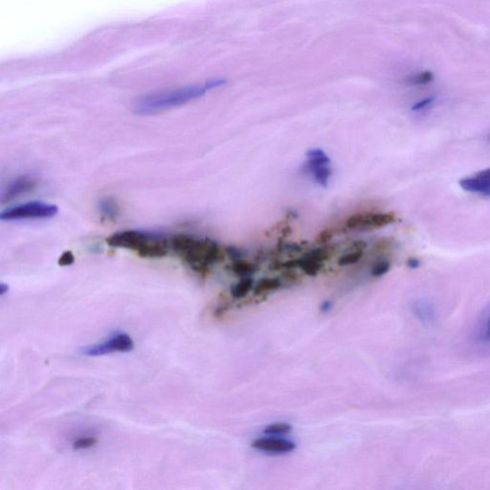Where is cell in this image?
Segmentation results:
<instances>
[{
  "label": "cell",
  "instance_id": "obj_1",
  "mask_svg": "<svg viewBox=\"0 0 490 490\" xmlns=\"http://www.w3.org/2000/svg\"><path fill=\"white\" fill-rule=\"evenodd\" d=\"M169 244L183 262L201 276L209 275L211 266L222 262L226 255L212 239H198L186 234L172 237Z\"/></svg>",
  "mask_w": 490,
  "mask_h": 490
},
{
  "label": "cell",
  "instance_id": "obj_2",
  "mask_svg": "<svg viewBox=\"0 0 490 490\" xmlns=\"http://www.w3.org/2000/svg\"><path fill=\"white\" fill-rule=\"evenodd\" d=\"M225 80H212L203 85L186 86L179 90L163 91L143 97L136 106V112L139 115H153L165 112L189 103L193 100L201 98L209 90L225 85Z\"/></svg>",
  "mask_w": 490,
  "mask_h": 490
},
{
  "label": "cell",
  "instance_id": "obj_3",
  "mask_svg": "<svg viewBox=\"0 0 490 490\" xmlns=\"http://www.w3.org/2000/svg\"><path fill=\"white\" fill-rule=\"evenodd\" d=\"M107 244L116 249L133 250L140 257L148 258L165 257L171 249V244L165 237L140 230L112 234L107 239Z\"/></svg>",
  "mask_w": 490,
  "mask_h": 490
},
{
  "label": "cell",
  "instance_id": "obj_4",
  "mask_svg": "<svg viewBox=\"0 0 490 490\" xmlns=\"http://www.w3.org/2000/svg\"><path fill=\"white\" fill-rule=\"evenodd\" d=\"M59 213L58 206L53 204L32 201L21 205L11 207L0 215L4 222H18V220L48 219L55 217Z\"/></svg>",
  "mask_w": 490,
  "mask_h": 490
},
{
  "label": "cell",
  "instance_id": "obj_5",
  "mask_svg": "<svg viewBox=\"0 0 490 490\" xmlns=\"http://www.w3.org/2000/svg\"><path fill=\"white\" fill-rule=\"evenodd\" d=\"M133 339L131 338V336L123 333V335L114 336L109 341L104 342L103 344L86 349L85 354L90 355V357H98V355L110 354L113 352H131L133 351Z\"/></svg>",
  "mask_w": 490,
  "mask_h": 490
},
{
  "label": "cell",
  "instance_id": "obj_6",
  "mask_svg": "<svg viewBox=\"0 0 490 490\" xmlns=\"http://www.w3.org/2000/svg\"><path fill=\"white\" fill-rule=\"evenodd\" d=\"M459 184L465 192L490 196V168L460 179Z\"/></svg>",
  "mask_w": 490,
  "mask_h": 490
},
{
  "label": "cell",
  "instance_id": "obj_7",
  "mask_svg": "<svg viewBox=\"0 0 490 490\" xmlns=\"http://www.w3.org/2000/svg\"><path fill=\"white\" fill-rule=\"evenodd\" d=\"M37 187V180L30 176H23L13 180L2 195V203H7L15 198L30 193Z\"/></svg>",
  "mask_w": 490,
  "mask_h": 490
},
{
  "label": "cell",
  "instance_id": "obj_8",
  "mask_svg": "<svg viewBox=\"0 0 490 490\" xmlns=\"http://www.w3.org/2000/svg\"><path fill=\"white\" fill-rule=\"evenodd\" d=\"M252 448L258 450L273 452V453H288L295 449V444L289 441L280 438H258L253 441Z\"/></svg>",
  "mask_w": 490,
  "mask_h": 490
},
{
  "label": "cell",
  "instance_id": "obj_9",
  "mask_svg": "<svg viewBox=\"0 0 490 490\" xmlns=\"http://www.w3.org/2000/svg\"><path fill=\"white\" fill-rule=\"evenodd\" d=\"M306 157H308V160L304 165V171L309 172V174H312V172L319 167L330 165V158L321 149L309 150L306 153Z\"/></svg>",
  "mask_w": 490,
  "mask_h": 490
},
{
  "label": "cell",
  "instance_id": "obj_10",
  "mask_svg": "<svg viewBox=\"0 0 490 490\" xmlns=\"http://www.w3.org/2000/svg\"><path fill=\"white\" fill-rule=\"evenodd\" d=\"M414 314L424 324L430 325L435 320L434 306L427 300H419L414 305Z\"/></svg>",
  "mask_w": 490,
  "mask_h": 490
},
{
  "label": "cell",
  "instance_id": "obj_11",
  "mask_svg": "<svg viewBox=\"0 0 490 490\" xmlns=\"http://www.w3.org/2000/svg\"><path fill=\"white\" fill-rule=\"evenodd\" d=\"M397 220L394 213H383V212H371L369 215L367 226L366 230L370 229H378L385 227V226L392 225Z\"/></svg>",
  "mask_w": 490,
  "mask_h": 490
},
{
  "label": "cell",
  "instance_id": "obj_12",
  "mask_svg": "<svg viewBox=\"0 0 490 490\" xmlns=\"http://www.w3.org/2000/svg\"><path fill=\"white\" fill-rule=\"evenodd\" d=\"M99 210L104 219L115 220L119 217L120 208L112 198H104L99 203Z\"/></svg>",
  "mask_w": 490,
  "mask_h": 490
},
{
  "label": "cell",
  "instance_id": "obj_13",
  "mask_svg": "<svg viewBox=\"0 0 490 490\" xmlns=\"http://www.w3.org/2000/svg\"><path fill=\"white\" fill-rule=\"evenodd\" d=\"M282 281L277 278H265L261 280L256 285L254 288V294L256 296H263L278 290L282 287Z\"/></svg>",
  "mask_w": 490,
  "mask_h": 490
},
{
  "label": "cell",
  "instance_id": "obj_14",
  "mask_svg": "<svg viewBox=\"0 0 490 490\" xmlns=\"http://www.w3.org/2000/svg\"><path fill=\"white\" fill-rule=\"evenodd\" d=\"M231 271L238 276H249L257 270V266L254 263L247 262V261L239 260L233 261L230 265Z\"/></svg>",
  "mask_w": 490,
  "mask_h": 490
},
{
  "label": "cell",
  "instance_id": "obj_15",
  "mask_svg": "<svg viewBox=\"0 0 490 490\" xmlns=\"http://www.w3.org/2000/svg\"><path fill=\"white\" fill-rule=\"evenodd\" d=\"M299 268L309 276H315L323 268V263L312 260V258L303 257L300 258Z\"/></svg>",
  "mask_w": 490,
  "mask_h": 490
},
{
  "label": "cell",
  "instance_id": "obj_16",
  "mask_svg": "<svg viewBox=\"0 0 490 490\" xmlns=\"http://www.w3.org/2000/svg\"><path fill=\"white\" fill-rule=\"evenodd\" d=\"M253 287V280L250 278H244L241 280L233 287L232 290H231V294L235 299L244 298L245 296L249 294L250 289Z\"/></svg>",
  "mask_w": 490,
  "mask_h": 490
},
{
  "label": "cell",
  "instance_id": "obj_17",
  "mask_svg": "<svg viewBox=\"0 0 490 490\" xmlns=\"http://www.w3.org/2000/svg\"><path fill=\"white\" fill-rule=\"evenodd\" d=\"M331 174H333V171H331L330 165L319 167L312 172L315 181L322 187H327Z\"/></svg>",
  "mask_w": 490,
  "mask_h": 490
},
{
  "label": "cell",
  "instance_id": "obj_18",
  "mask_svg": "<svg viewBox=\"0 0 490 490\" xmlns=\"http://www.w3.org/2000/svg\"><path fill=\"white\" fill-rule=\"evenodd\" d=\"M333 252H335V249H331L330 247H322V249L311 250V251L306 253L305 257L323 263V262L330 258Z\"/></svg>",
  "mask_w": 490,
  "mask_h": 490
},
{
  "label": "cell",
  "instance_id": "obj_19",
  "mask_svg": "<svg viewBox=\"0 0 490 490\" xmlns=\"http://www.w3.org/2000/svg\"><path fill=\"white\" fill-rule=\"evenodd\" d=\"M390 268H391V263L389 261L381 258L374 263L373 268H371V275L378 278V277L385 275L390 270Z\"/></svg>",
  "mask_w": 490,
  "mask_h": 490
},
{
  "label": "cell",
  "instance_id": "obj_20",
  "mask_svg": "<svg viewBox=\"0 0 490 490\" xmlns=\"http://www.w3.org/2000/svg\"><path fill=\"white\" fill-rule=\"evenodd\" d=\"M363 257V251H352L351 253H349V254H346L344 256H342L338 260V265H354V263H357L359 262L360 260H361Z\"/></svg>",
  "mask_w": 490,
  "mask_h": 490
},
{
  "label": "cell",
  "instance_id": "obj_21",
  "mask_svg": "<svg viewBox=\"0 0 490 490\" xmlns=\"http://www.w3.org/2000/svg\"><path fill=\"white\" fill-rule=\"evenodd\" d=\"M292 425L287 424H276L266 427L265 434L268 435H282L292 431Z\"/></svg>",
  "mask_w": 490,
  "mask_h": 490
},
{
  "label": "cell",
  "instance_id": "obj_22",
  "mask_svg": "<svg viewBox=\"0 0 490 490\" xmlns=\"http://www.w3.org/2000/svg\"><path fill=\"white\" fill-rule=\"evenodd\" d=\"M97 443L95 438H82L80 440L75 441L73 444L74 450H80V449H88L92 448Z\"/></svg>",
  "mask_w": 490,
  "mask_h": 490
},
{
  "label": "cell",
  "instance_id": "obj_23",
  "mask_svg": "<svg viewBox=\"0 0 490 490\" xmlns=\"http://www.w3.org/2000/svg\"><path fill=\"white\" fill-rule=\"evenodd\" d=\"M337 230L335 228H328L325 230L322 231L321 233L317 236L316 241L318 244H325V242L330 241L331 239L335 237Z\"/></svg>",
  "mask_w": 490,
  "mask_h": 490
},
{
  "label": "cell",
  "instance_id": "obj_24",
  "mask_svg": "<svg viewBox=\"0 0 490 490\" xmlns=\"http://www.w3.org/2000/svg\"><path fill=\"white\" fill-rule=\"evenodd\" d=\"M434 97H428V98L422 100V101L417 102V104H414L413 107H412V110H414V112H421V110L426 109L427 107H429L431 104L434 103Z\"/></svg>",
  "mask_w": 490,
  "mask_h": 490
},
{
  "label": "cell",
  "instance_id": "obj_25",
  "mask_svg": "<svg viewBox=\"0 0 490 490\" xmlns=\"http://www.w3.org/2000/svg\"><path fill=\"white\" fill-rule=\"evenodd\" d=\"M433 80V75L430 72H424V73L417 75L414 79H412V83L414 85H426Z\"/></svg>",
  "mask_w": 490,
  "mask_h": 490
},
{
  "label": "cell",
  "instance_id": "obj_26",
  "mask_svg": "<svg viewBox=\"0 0 490 490\" xmlns=\"http://www.w3.org/2000/svg\"><path fill=\"white\" fill-rule=\"evenodd\" d=\"M75 262V257L73 253L71 251H66L63 255L59 258V265L61 266H68L73 265Z\"/></svg>",
  "mask_w": 490,
  "mask_h": 490
},
{
  "label": "cell",
  "instance_id": "obj_27",
  "mask_svg": "<svg viewBox=\"0 0 490 490\" xmlns=\"http://www.w3.org/2000/svg\"><path fill=\"white\" fill-rule=\"evenodd\" d=\"M225 254L232 261L239 260L242 257L241 250L234 246L226 247Z\"/></svg>",
  "mask_w": 490,
  "mask_h": 490
},
{
  "label": "cell",
  "instance_id": "obj_28",
  "mask_svg": "<svg viewBox=\"0 0 490 490\" xmlns=\"http://www.w3.org/2000/svg\"><path fill=\"white\" fill-rule=\"evenodd\" d=\"M366 247H367V244L362 241H354V244H352V249H354V251H355V250H357V251H363Z\"/></svg>",
  "mask_w": 490,
  "mask_h": 490
},
{
  "label": "cell",
  "instance_id": "obj_29",
  "mask_svg": "<svg viewBox=\"0 0 490 490\" xmlns=\"http://www.w3.org/2000/svg\"><path fill=\"white\" fill-rule=\"evenodd\" d=\"M407 266H408V268H410L412 269H416L417 268H419V266H421V262H419V258H408Z\"/></svg>",
  "mask_w": 490,
  "mask_h": 490
},
{
  "label": "cell",
  "instance_id": "obj_30",
  "mask_svg": "<svg viewBox=\"0 0 490 490\" xmlns=\"http://www.w3.org/2000/svg\"><path fill=\"white\" fill-rule=\"evenodd\" d=\"M484 339H486V341L490 342V315L489 321H487L486 335H484Z\"/></svg>",
  "mask_w": 490,
  "mask_h": 490
},
{
  "label": "cell",
  "instance_id": "obj_31",
  "mask_svg": "<svg viewBox=\"0 0 490 490\" xmlns=\"http://www.w3.org/2000/svg\"><path fill=\"white\" fill-rule=\"evenodd\" d=\"M8 290V285L1 284L0 285V292H1V295H4L5 292H6Z\"/></svg>",
  "mask_w": 490,
  "mask_h": 490
}]
</instances>
